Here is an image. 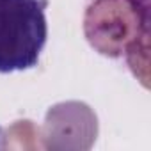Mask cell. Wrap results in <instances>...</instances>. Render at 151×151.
<instances>
[{
	"label": "cell",
	"instance_id": "obj_1",
	"mask_svg": "<svg viewBox=\"0 0 151 151\" xmlns=\"http://www.w3.org/2000/svg\"><path fill=\"white\" fill-rule=\"evenodd\" d=\"M84 36L100 55L124 62L147 87L149 0H84Z\"/></svg>",
	"mask_w": 151,
	"mask_h": 151
},
{
	"label": "cell",
	"instance_id": "obj_2",
	"mask_svg": "<svg viewBox=\"0 0 151 151\" xmlns=\"http://www.w3.org/2000/svg\"><path fill=\"white\" fill-rule=\"evenodd\" d=\"M48 0H0V73L37 66L48 39Z\"/></svg>",
	"mask_w": 151,
	"mask_h": 151
}]
</instances>
